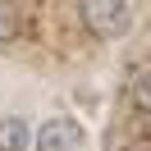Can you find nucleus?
I'll list each match as a JSON object with an SVG mask.
<instances>
[{"label": "nucleus", "mask_w": 151, "mask_h": 151, "mask_svg": "<svg viewBox=\"0 0 151 151\" xmlns=\"http://www.w3.org/2000/svg\"><path fill=\"white\" fill-rule=\"evenodd\" d=\"M83 23L92 37L119 41L133 32V5L128 0H83Z\"/></svg>", "instance_id": "obj_1"}, {"label": "nucleus", "mask_w": 151, "mask_h": 151, "mask_svg": "<svg viewBox=\"0 0 151 151\" xmlns=\"http://www.w3.org/2000/svg\"><path fill=\"white\" fill-rule=\"evenodd\" d=\"M87 133L78 119H69V114H50V119H41L37 128H32V147L37 151H83Z\"/></svg>", "instance_id": "obj_2"}, {"label": "nucleus", "mask_w": 151, "mask_h": 151, "mask_svg": "<svg viewBox=\"0 0 151 151\" xmlns=\"http://www.w3.org/2000/svg\"><path fill=\"white\" fill-rule=\"evenodd\" d=\"M32 147V124L23 114H0V151H28Z\"/></svg>", "instance_id": "obj_3"}, {"label": "nucleus", "mask_w": 151, "mask_h": 151, "mask_svg": "<svg viewBox=\"0 0 151 151\" xmlns=\"http://www.w3.org/2000/svg\"><path fill=\"white\" fill-rule=\"evenodd\" d=\"M128 101H133V110L151 114V64H137L128 73Z\"/></svg>", "instance_id": "obj_4"}, {"label": "nucleus", "mask_w": 151, "mask_h": 151, "mask_svg": "<svg viewBox=\"0 0 151 151\" xmlns=\"http://www.w3.org/2000/svg\"><path fill=\"white\" fill-rule=\"evenodd\" d=\"M14 37H19V9H14L9 0H0V46L14 41Z\"/></svg>", "instance_id": "obj_5"}]
</instances>
